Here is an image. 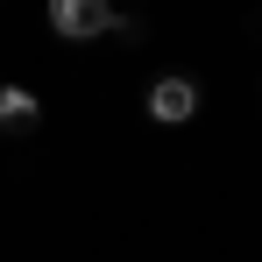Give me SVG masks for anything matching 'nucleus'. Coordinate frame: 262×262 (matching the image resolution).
I'll return each mask as SVG.
<instances>
[{
  "mask_svg": "<svg viewBox=\"0 0 262 262\" xmlns=\"http://www.w3.org/2000/svg\"><path fill=\"white\" fill-rule=\"evenodd\" d=\"M142 106H149V121H163V128H184V121L199 114V85H191L184 71H163V78H149Z\"/></svg>",
  "mask_w": 262,
  "mask_h": 262,
  "instance_id": "obj_1",
  "label": "nucleus"
},
{
  "mask_svg": "<svg viewBox=\"0 0 262 262\" xmlns=\"http://www.w3.org/2000/svg\"><path fill=\"white\" fill-rule=\"evenodd\" d=\"M121 14L106 7V0H50V29L57 36H71V43H92V36H106Z\"/></svg>",
  "mask_w": 262,
  "mask_h": 262,
  "instance_id": "obj_2",
  "label": "nucleus"
},
{
  "mask_svg": "<svg viewBox=\"0 0 262 262\" xmlns=\"http://www.w3.org/2000/svg\"><path fill=\"white\" fill-rule=\"evenodd\" d=\"M36 114H43V99L29 85H0V128H36Z\"/></svg>",
  "mask_w": 262,
  "mask_h": 262,
  "instance_id": "obj_3",
  "label": "nucleus"
}]
</instances>
